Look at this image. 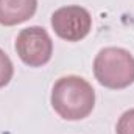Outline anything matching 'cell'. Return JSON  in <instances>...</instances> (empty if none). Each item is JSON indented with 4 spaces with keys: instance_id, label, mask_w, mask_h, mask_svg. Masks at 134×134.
Instances as JSON below:
<instances>
[{
    "instance_id": "cell-1",
    "label": "cell",
    "mask_w": 134,
    "mask_h": 134,
    "mask_svg": "<svg viewBox=\"0 0 134 134\" xmlns=\"http://www.w3.org/2000/svg\"><path fill=\"white\" fill-rule=\"evenodd\" d=\"M52 106L66 120H81L95 106V92L81 76L69 75L59 78L52 91Z\"/></svg>"
},
{
    "instance_id": "cell-2",
    "label": "cell",
    "mask_w": 134,
    "mask_h": 134,
    "mask_svg": "<svg viewBox=\"0 0 134 134\" xmlns=\"http://www.w3.org/2000/svg\"><path fill=\"white\" fill-rule=\"evenodd\" d=\"M94 73L101 86L125 89L134 83V56L125 48L106 47L94 59Z\"/></svg>"
},
{
    "instance_id": "cell-3",
    "label": "cell",
    "mask_w": 134,
    "mask_h": 134,
    "mask_svg": "<svg viewBox=\"0 0 134 134\" xmlns=\"http://www.w3.org/2000/svg\"><path fill=\"white\" fill-rule=\"evenodd\" d=\"M16 52L30 67L44 66L53 55V42L42 27H28L17 34Z\"/></svg>"
},
{
    "instance_id": "cell-4",
    "label": "cell",
    "mask_w": 134,
    "mask_h": 134,
    "mask_svg": "<svg viewBox=\"0 0 134 134\" xmlns=\"http://www.w3.org/2000/svg\"><path fill=\"white\" fill-rule=\"evenodd\" d=\"M52 27L61 39L76 42L89 34L92 28V17L86 8L78 5H69L53 13Z\"/></svg>"
},
{
    "instance_id": "cell-5",
    "label": "cell",
    "mask_w": 134,
    "mask_h": 134,
    "mask_svg": "<svg viewBox=\"0 0 134 134\" xmlns=\"http://www.w3.org/2000/svg\"><path fill=\"white\" fill-rule=\"evenodd\" d=\"M37 9V0H0V25L13 27L31 19Z\"/></svg>"
},
{
    "instance_id": "cell-6",
    "label": "cell",
    "mask_w": 134,
    "mask_h": 134,
    "mask_svg": "<svg viewBox=\"0 0 134 134\" xmlns=\"http://www.w3.org/2000/svg\"><path fill=\"white\" fill-rule=\"evenodd\" d=\"M13 73H14V67L9 56L0 48V87H5L11 81Z\"/></svg>"
},
{
    "instance_id": "cell-7",
    "label": "cell",
    "mask_w": 134,
    "mask_h": 134,
    "mask_svg": "<svg viewBox=\"0 0 134 134\" xmlns=\"http://www.w3.org/2000/svg\"><path fill=\"white\" fill-rule=\"evenodd\" d=\"M117 134H134V109L122 114L117 122Z\"/></svg>"
}]
</instances>
